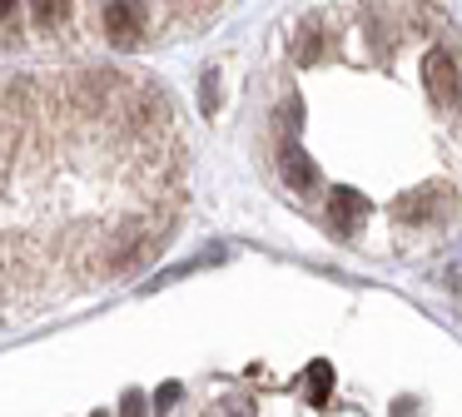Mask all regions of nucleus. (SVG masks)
<instances>
[{
	"mask_svg": "<svg viewBox=\"0 0 462 417\" xmlns=\"http://www.w3.org/2000/svg\"><path fill=\"white\" fill-rule=\"evenodd\" d=\"M299 60H309V65H313V60H319V30H313V25H303V40H299Z\"/></svg>",
	"mask_w": 462,
	"mask_h": 417,
	"instance_id": "obj_7",
	"label": "nucleus"
},
{
	"mask_svg": "<svg viewBox=\"0 0 462 417\" xmlns=\"http://www.w3.org/2000/svg\"><path fill=\"white\" fill-rule=\"evenodd\" d=\"M174 397H180V387H174V383L160 387V407H174Z\"/></svg>",
	"mask_w": 462,
	"mask_h": 417,
	"instance_id": "obj_9",
	"label": "nucleus"
},
{
	"mask_svg": "<svg viewBox=\"0 0 462 417\" xmlns=\"http://www.w3.org/2000/svg\"><path fill=\"white\" fill-rule=\"evenodd\" d=\"M283 179H289L293 189H303V194L319 189V169H313V159L303 154V149H293V139H283Z\"/></svg>",
	"mask_w": 462,
	"mask_h": 417,
	"instance_id": "obj_4",
	"label": "nucleus"
},
{
	"mask_svg": "<svg viewBox=\"0 0 462 417\" xmlns=\"http://www.w3.org/2000/svg\"><path fill=\"white\" fill-rule=\"evenodd\" d=\"M100 25H105V40H110L115 50H140V40H144V5H140V0H105Z\"/></svg>",
	"mask_w": 462,
	"mask_h": 417,
	"instance_id": "obj_1",
	"label": "nucleus"
},
{
	"mask_svg": "<svg viewBox=\"0 0 462 417\" xmlns=\"http://www.w3.org/2000/svg\"><path fill=\"white\" fill-rule=\"evenodd\" d=\"M60 15H65V0H31V20L41 30H55V25H60Z\"/></svg>",
	"mask_w": 462,
	"mask_h": 417,
	"instance_id": "obj_6",
	"label": "nucleus"
},
{
	"mask_svg": "<svg viewBox=\"0 0 462 417\" xmlns=\"http://www.w3.org/2000/svg\"><path fill=\"white\" fill-rule=\"evenodd\" d=\"M15 5H21V0H0V20H11V15H15Z\"/></svg>",
	"mask_w": 462,
	"mask_h": 417,
	"instance_id": "obj_10",
	"label": "nucleus"
},
{
	"mask_svg": "<svg viewBox=\"0 0 462 417\" xmlns=\"http://www.w3.org/2000/svg\"><path fill=\"white\" fill-rule=\"evenodd\" d=\"M214 89H219V79L204 75V109H214Z\"/></svg>",
	"mask_w": 462,
	"mask_h": 417,
	"instance_id": "obj_8",
	"label": "nucleus"
},
{
	"mask_svg": "<svg viewBox=\"0 0 462 417\" xmlns=\"http://www.w3.org/2000/svg\"><path fill=\"white\" fill-rule=\"evenodd\" d=\"M363 224H368V199H363L358 189L338 184V194H333V228L348 238V234H358Z\"/></svg>",
	"mask_w": 462,
	"mask_h": 417,
	"instance_id": "obj_3",
	"label": "nucleus"
},
{
	"mask_svg": "<svg viewBox=\"0 0 462 417\" xmlns=\"http://www.w3.org/2000/svg\"><path fill=\"white\" fill-rule=\"evenodd\" d=\"M422 79H428V95L438 109L457 105V60H452L448 50H432L428 65H422Z\"/></svg>",
	"mask_w": 462,
	"mask_h": 417,
	"instance_id": "obj_2",
	"label": "nucleus"
},
{
	"mask_svg": "<svg viewBox=\"0 0 462 417\" xmlns=\"http://www.w3.org/2000/svg\"><path fill=\"white\" fill-rule=\"evenodd\" d=\"M328 393H333V367L323 363H309V403H328Z\"/></svg>",
	"mask_w": 462,
	"mask_h": 417,
	"instance_id": "obj_5",
	"label": "nucleus"
}]
</instances>
